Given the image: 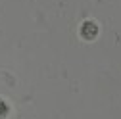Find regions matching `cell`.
Here are the masks:
<instances>
[{
	"label": "cell",
	"instance_id": "1",
	"mask_svg": "<svg viewBox=\"0 0 121 119\" xmlns=\"http://www.w3.org/2000/svg\"><path fill=\"white\" fill-rule=\"evenodd\" d=\"M81 37L86 38V40H92L98 37V25L94 21H85L81 25Z\"/></svg>",
	"mask_w": 121,
	"mask_h": 119
}]
</instances>
